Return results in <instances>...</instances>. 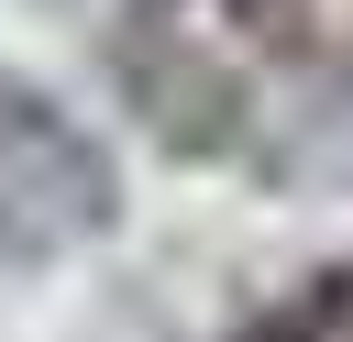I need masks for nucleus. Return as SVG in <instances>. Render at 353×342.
Wrapping results in <instances>:
<instances>
[{
	"instance_id": "nucleus-1",
	"label": "nucleus",
	"mask_w": 353,
	"mask_h": 342,
	"mask_svg": "<svg viewBox=\"0 0 353 342\" xmlns=\"http://www.w3.org/2000/svg\"><path fill=\"white\" fill-rule=\"evenodd\" d=\"M110 221H121L110 143L66 99L0 77V276H44V265L88 254Z\"/></svg>"
},
{
	"instance_id": "nucleus-2",
	"label": "nucleus",
	"mask_w": 353,
	"mask_h": 342,
	"mask_svg": "<svg viewBox=\"0 0 353 342\" xmlns=\"http://www.w3.org/2000/svg\"><path fill=\"white\" fill-rule=\"evenodd\" d=\"M121 88H132V110L176 143V154H210V143H232V110H243V88H232V66L188 33V22H165V11H143L132 33H121Z\"/></svg>"
}]
</instances>
